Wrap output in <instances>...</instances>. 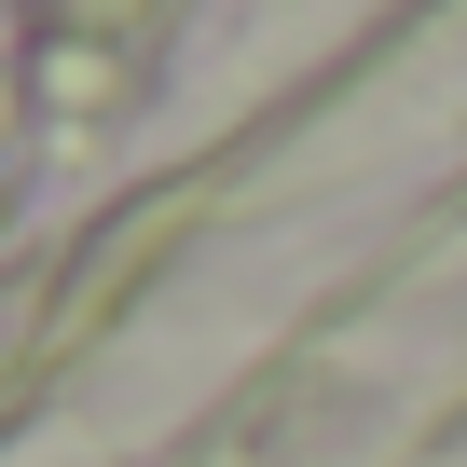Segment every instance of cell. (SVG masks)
<instances>
[{
  "label": "cell",
  "mask_w": 467,
  "mask_h": 467,
  "mask_svg": "<svg viewBox=\"0 0 467 467\" xmlns=\"http://www.w3.org/2000/svg\"><path fill=\"white\" fill-rule=\"evenodd\" d=\"M42 97L97 110V97H110V56H97V42H56V56H42Z\"/></svg>",
  "instance_id": "obj_1"
},
{
  "label": "cell",
  "mask_w": 467,
  "mask_h": 467,
  "mask_svg": "<svg viewBox=\"0 0 467 467\" xmlns=\"http://www.w3.org/2000/svg\"><path fill=\"white\" fill-rule=\"evenodd\" d=\"M69 15H97V28H124V15H138V0H69Z\"/></svg>",
  "instance_id": "obj_2"
}]
</instances>
